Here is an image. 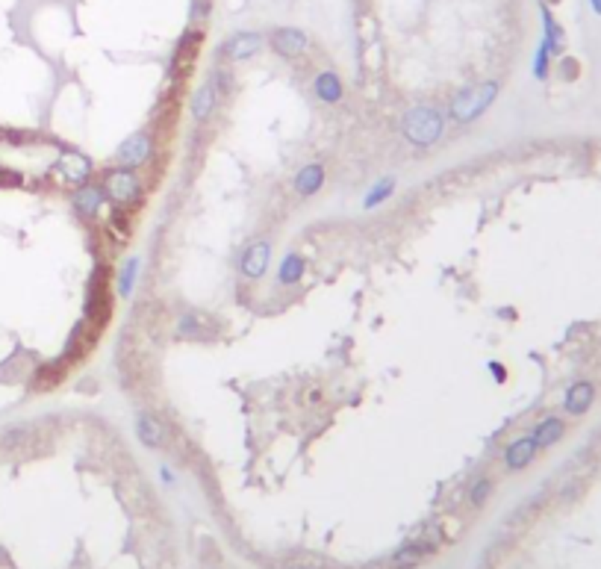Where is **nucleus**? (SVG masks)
<instances>
[{
  "label": "nucleus",
  "instance_id": "7",
  "mask_svg": "<svg viewBox=\"0 0 601 569\" xmlns=\"http://www.w3.org/2000/svg\"><path fill=\"white\" fill-rule=\"evenodd\" d=\"M151 156V139L148 133H136L130 139L118 148V163L121 166H142Z\"/></svg>",
  "mask_w": 601,
  "mask_h": 569
},
{
  "label": "nucleus",
  "instance_id": "10",
  "mask_svg": "<svg viewBox=\"0 0 601 569\" xmlns=\"http://www.w3.org/2000/svg\"><path fill=\"white\" fill-rule=\"evenodd\" d=\"M266 269H269V242H254L242 257V271L248 278H263Z\"/></svg>",
  "mask_w": 601,
  "mask_h": 569
},
{
  "label": "nucleus",
  "instance_id": "23",
  "mask_svg": "<svg viewBox=\"0 0 601 569\" xmlns=\"http://www.w3.org/2000/svg\"><path fill=\"white\" fill-rule=\"evenodd\" d=\"M133 278H136V260H130V263H127L124 281H121V289H124V292H130V286H133Z\"/></svg>",
  "mask_w": 601,
  "mask_h": 569
},
{
  "label": "nucleus",
  "instance_id": "26",
  "mask_svg": "<svg viewBox=\"0 0 601 569\" xmlns=\"http://www.w3.org/2000/svg\"><path fill=\"white\" fill-rule=\"evenodd\" d=\"M280 569H307V566H298V563H289V566H280Z\"/></svg>",
  "mask_w": 601,
  "mask_h": 569
},
{
  "label": "nucleus",
  "instance_id": "14",
  "mask_svg": "<svg viewBox=\"0 0 601 569\" xmlns=\"http://www.w3.org/2000/svg\"><path fill=\"white\" fill-rule=\"evenodd\" d=\"M215 109V86L212 83H204L197 92H195V101H192V112L197 121H207Z\"/></svg>",
  "mask_w": 601,
  "mask_h": 569
},
{
  "label": "nucleus",
  "instance_id": "2",
  "mask_svg": "<svg viewBox=\"0 0 601 569\" xmlns=\"http://www.w3.org/2000/svg\"><path fill=\"white\" fill-rule=\"evenodd\" d=\"M498 86L495 83H480V86H472V89H463L454 101H451V115L463 124V121H472L477 119L480 112H484L489 104H492V97H495Z\"/></svg>",
  "mask_w": 601,
  "mask_h": 569
},
{
  "label": "nucleus",
  "instance_id": "3",
  "mask_svg": "<svg viewBox=\"0 0 601 569\" xmlns=\"http://www.w3.org/2000/svg\"><path fill=\"white\" fill-rule=\"evenodd\" d=\"M104 189L115 204H133L142 195V186H139V178L130 168H115L104 178Z\"/></svg>",
  "mask_w": 601,
  "mask_h": 569
},
{
  "label": "nucleus",
  "instance_id": "6",
  "mask_svg": "<svg viewBox=\"0 0 601 569\" xmlns=\"http://www.w3.org/2000/svg\"><path fill=\"white\" fill-rule=\"evenodd\" d=\"M59 171V178H63L65 183H83L89 178V171H92V163L86 160L83 153H77V151H68L63 160H59L56 166Z\"/></svg>",
  "mask_w": 601,
  "mask_h": 569
},
{
  "label": "nucleus",
  "instance_id": "18",
  "mask_svg": "<svg viewBox=\"0 0 601 569\" xmlns=\"http://www.w3.org/2000/svg\"><path fill=\"white\" fill-rule=\"evenodd\" d=\"M322 180H325V171L318 168V166H307L304 171L298 174L295 189H298L300 195H313V192H318V186H322Z\"/></svg>",
  "mask_w": 601,
  "mask_h": 569
},
{
  "label": "nucleus",
  "instance_id": "22",
  "mask_svg": "<svg viewBox=\"0 0 601 569\" xmlns=\"http://www.w3.org/2000/svg\"><path fill=\"white\" fill-rule=\"evenodd\" d=\"M389 189H392V180H384V183H380V186H377V189L369 195V207H372V204H380V201H384Z\"/></svg>",
  "mask_w": 601,
  "mask_h": 569
},
{
  "label": "nucleus",
  "instance_id": "1",
  "mask_svg": "<svg viewBox=\"0 0 601 569\" xmlns=\"http://www.w3.org/2000/svg\"><path fill=\"white\" fill-rule=\"evenodd\" d=\"M443 133V115L433 107H416L404 115V136L413 145H433Z\"/></svg>",
  "mask_w": 601,
  "mask_h": 569
},
{
  "label": "nucleus",
  "instance_id": "24",
  "mask_svg": "<svg viewBox=\"0 0 601 569\" xmlns=\"http://www.w3.org/2000/svg\"><path fill=\"white\" fill-rule=\"evenodd\" d=\"M6 183H15V178H6V171H0V186H6Z\"/></svg>",
  "mask_w": 601,
  "mask_h": 569
},
{
  "label": "nucleus",
  "instance_id": "13",
  "mask_svg": "<svg viewBox=\"0 0 601 569\" xmlns=\"http://www.w3.org/2000/svg\"><path fill=\"white\" fill-rule=\"evenodd\" d=\"M563 422H560L557 416H548L546 422H539L536 425V430H534V443H536V448H548V445H554L560 437H563Z\"/></svg>",
  "mask_w": 601,
  "mask_h": 569
},
{
  "label": "nucleus",
  "instance_id": "19",
  "mask_svg": "<svg viewBox=\"0 0 601 569\" xmlns=\"http://www.w3.org/2000/svg\"><path fill=\"white\" fill-rule=\"evenodd\" d=\"M300 269H304V263H300L298 257H289L283 263V271H280V281H283V283H295L300 278Z\"/></svg>",
  "mask_w": 601,
  "mask_h": 569
},
{
  "label": "nucleus",
  "instance_id": "11",
  "mask_svg": "<svg viewBox=\"0 0 601 569\" xmlns=\"http://www.w3.org/2000/svg\"><path fill=\"white\" fill-rule=\"evenodd\" d=\"M136 428H139V440H142L145 445H151V448L163 445V440H166V428H163V422H159L156 416L142 413V416H139V422H136Z\"/></svg>",
  "mask_w": 601,
  "mask_h": 569
},
{
  "label": "nucleus",
  "instance_id": "9",
  "mask_svg": "<svg viewBox=\"0 0 601 569\" xmlns=\"http://www.w3.org/2000/svg\"><path fill=\"white\" fill-rule=\"evenodd\" d=\"M592 399H595V386L590 381H578L566 392V410L575 413V416H580V413H587V410H590Z\"/></svg>",
  "mask_w": 601,
  "mask_h": 569
},
{
  "label": "nucleus",
  "instance_id": "25",
  "mask_svg": "<svg viewBox=\"0 0 601 569\" xmlns=\"http://www.w3.org/2000/svg\"><path fill=\"white\" fill-rule=\"evenodd\" d=\"M590 4H592V9H595V12L601 15V0H590Z\"/></svg>",
  "mask_w": 601,
  "mask_h": 569
},
{
  "label": "nucleus",
  "instance_id": "21",
  "mask_svg": "<svg viewBox=\"0 0 601 569\" xmlns=\"http://www.w3.org/2000/svg\"><path fill=\"white\" fill-rule=\"evenodd\" d=\"M548 56H551V53H548V48L543 45V48H539V53H536V63H534V71H536L539 80H546V74H548Z\"/></svg>",
  "mask_w": 601,
  "mask_h": 569
},
{
  "label": "nucleus",
  "instance_id": "16",
  "mask_svg": "<svg viewBox=\"0 0 601 569\" xmlns=\"http://www.w3.org/2000/svg\"><path fill=\"white\" fill-rule=\"evenodd\" d=\"M100 189H94V186H83V189H77V195H74V207L80 210V215H86V219H92V215L97 212V207H100Z\"/></svg>",
  "mask_w": 601,
  "mask_h": 569
},
{
  "label": "nucleus",
  "instance_id": "12",
  "mask_svg": "<svg viewBox=\"0 0 601 569\" xmlns=\"http://www.w3.org/2000/svg\"><path fill=\"white\" fill-rule=\"evenodd\" d=\"M534 455H536V443H534V437H525V440H516L510 448H507V466L510 469H525L531 460H534Z\"/></svg>",
  "mask_w": 601,
  "mask_h": 569
},
{
  "label": "nucleus",
  "instance_id": "15",
  "mask_svg": "<svg viewBox=\"0 0 601 569\" xmlns=\"http://www.w3.org/2000/svg\"><path fill=\"white\" fill-rule=\"evenodd\" d=\"M315 94L322 97L325 104H336L339 97H342V83H339V77L336 74H318L315 77Z\"/></svg>",
  "mask_w": 601,
  "mask_h": 569
},
{
  "label": "nucleus",
  "instance_id": "17",
  "mask_svg": "<svg viewBox=\"0 0 601 569\" xmlns=\"http://www.w3.org/2000/svg\"><path fill=\"white\" fill-rule=\"evenodd\" d=\"M543 27H546L543 45L548 48V53H560V48H563V30L557 27V21H554V15H551L548 6H543Z\"/></svg>",
  "mask_w": 601,
  "mask_h": 569
},
{
  "label": "nucleus",
  "instance_id": "8",
  "mask_svg": "<svg viewBox=\"0 0 601 569\" xmlns=\"http://www.w3.org/2000/svg\"><path fill=\"white\" fill-rule=\"evenodd\" d=\"M259 48H263V38H259L256 33H236L230 42L224 45V53L230 56V60H248V56H254Z\"/></svg>",
  "mask_w": 601,
  "mask_h": 569
},
{
  "label": "nucleus",
  "instance_id": "5",
  "mask_svg": "<svg viewBox=\"0 0 601 569\" xmlns=\"http://www.w3.org/2000/svg\"><path fill=\"white\" fill-rule=\"evenodd\" d=\"M433 548H436V543H433V540L407 543L404 548H398V552L392 555V566H395V569H413V566L422 563V560L433 552Z\"/></svg>",
  "mask_w": 601,
  "mask_h": 569
},
{
  "label": "nucleus",
  "instance_id": "20",
  "mask_svg": "<svg viewBox=\"0 0 601 569\" xmlns=\"http://www.w3.org/2000/svg\"><path fill=\"white\" fill-rule=\"evenodd\" d=\"M489 489H492L489 478H477V484L472 487V493H469L472 504H475V507H480V504H484V502H487V496H489Z\"/></svg>",
  "mask_w": 601,
  "mask_h": 569
},
{
  "label": "nucleus",
  "instance_id": "4",
  "mask_svg": "<svg viewBox=\"0 0 601 569\" xmlns=\"http://www.w3.org/2000/svg\"><path fill=\"white\" fill-rule=\"evenodd\" d=\"M271 48L280 56H286V60H295V56H300L307 50V36L300 30H295V27H283V30H277L271 36Z\"/></svg>",
  "mask_w": 601,
  "mask_h": 569
}]
</instances>
